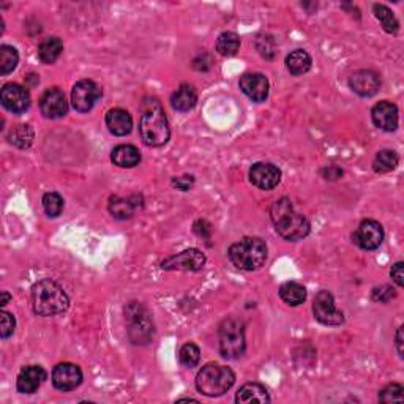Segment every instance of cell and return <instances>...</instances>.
<instances>
[{"label": "cell", "instance_id": "obj_31", "mask_svg": "<svg viewBox=\"0 0 404 404\" xmlns=\"http://www.w3.org/2000/svg\"><path fill=\"white\" fill-rule=\"evenodd\" d=\"M8 139L10 143L19 147V149H27L34 141V131L29 125H18L16 128L10 131Z\"/></svg>", "mask_w": 404, "mask_h": 404}, {"label": "cell", "instance_id": "obj_34", "mask_svg": "<svg viewBox=\"0 0 404 404\" xmlns=\"http://www.w3.org/2000/svg\"><path fill=\"white\" fill-rule=\"evenodd\" d=\"M178 360H180V364L183 366H187V368H193V366H196L199 364V360H201V350L194 343H187L182 346L180 353H178Z\"/></svg>", "mask_w": 404, "mask_h": 404}, {"label": "cell", "instance_id": "obj_27", "mask_svg": "<svg viewBox=\"0 0 404 404\" xmlns=\"http://www.w3.org/2000/svg\"><path fill=\"white\" fill-rule=\"evenodd\" d=\"M240 49V36L235 32H223L217 40V51L223 57H233Z\"/></svg>", "mask_w": 404, "mask_h": 404}, {"label": "cell", "instance_id": "obj_4", "mask_svg": "<svg viewBox=\"0 0 404 404\" xmlns=\"http://www.w3.org/2000/svg\"><path fill=\"white\" fill-rule=\"evenodd\" d=\"M229 259L240 270L261 269L267 259V245L259 237H245L229 248Z\"/></svg>", "mask_w": 404, "mask_h": 404}, {"label": "cell", "instance_id": "obj_40", "mask_svg": "<svg viewBox=\"0 0 404 404\" xmlns=\"http://www.w3.org/2000/svg\"><path fill=\"white\" fill-rule=\"evenodd\" d=\"M10 298H12V296H10L8 292H2V302H0V305L2 307L7 305V303L10 302Z\"/></svg>", "mask_w": 404, "mask_h": 404}, {"label": "cell", "instance_id": "obj_22", "mask_svg": "<svg viewBox=\"0 0 404 404\" xmlns=\"http://www.w3.org/2000/svg\"><path fill=\"white\" fill-rule=\"evenodd\" d=\"M237 403H270V395L264 385L258 382H248L235 395Z\"/></svg>", "mask_w": 404, "mask_h": 404}, {"label": "cell", "instance_id": "obj_6", "mask_svg": "<svg viewBox=\"0 0 404 404\" xmlns=\"http://www.w3.org/2000/svg\"><path fill=\"white\" fill-rule=\"evenodd\" d=\"M245 325L237 318H229L219 327V353L224 359H239L243 355Z\"/></svg>", "mask_w": 404, "mask_h": 404}, {"label": "cell", "instance_id": "obj_35", "mask_svg": "<svg viewBox=\"0 0 404 404\" xmlns=\"http://www.w3.org/2000/svg\"><path fill=\"white\" fill-rule=\"evenodd\" d=\"M403 392L404 388L400 384H390L379 393L381 403H393V401H403Z\"/></svg>", "mask_w": 404, "mask_h": 404}, {"label": "cell", "instance_id": "obj_10", "mask_svg": "<svg viewBox=\"0 0 404 404\" xmlns=\"http://www.w3.org/2000/svg\"><path fill=\"white\" fill-rule=\"evenodd\" d=\"M204 264H206V256H204L202 251H199L198 248H190L166 258L161 262V269L196 272L201 270Z\"/></svg>", "mask_w": 404, "mask_h": 404}, {"label": "cell", "instance_id": "obj_18", "mask_svg": "<svg viewBox=\"0 0 404 404\" xmlns=\"http://www.w3.org/2000/svg\"><path fill=\"white\" fill-rule=\"evenodd\" d=\"M372 122L384 131H395L398 127V108L390 102H379L371 111Z\"/></svg>", "mask_w": 404, "mask_h": 404}, {"label": "cell", "instance_id": "obj_30", "mask_svg": "<svg viewBox=\"0 0 404 404\" xmlns=\"http://www.w3.org/2000/svg\"><path fill=\"white\" fill-rule=\"evenodd\" d=\"M134 207V202H131V199H123L117 196L111 198V202H109V212L119 219H127L133 217Z\"/></svg>", "mask_w": 404, "mask_h": 404}, {"label": "cell", "instance_id": "obj_1", "mask_svg": "<svg viewBox=\"0 0 404 404\" xmlns=\"http://www.w3.org/2000/svg\"><path fill=\"white\" fill-rule=\"evenodd\" d=\"M270 217L272 222L275 223L276 233L289 242L305 239L309 234V229H311L305 215L294 211L291 201L286 198L274 202L270 209Z\"/></svg>", "mask_w": 404, "mask_h": 404}, {"label": "cell", "instance_id": "obj_7", "mask_svg": "<svg viewBox=\"0 0 404 404\" xmlns=\"http://www.w3.org/2000/svg\"><path fill=\"white\" fill-rule=\"evenodd\" d=\"M127 313V319L130 322V338L134 344H144L154 338V324H152L149 313L145 311L144 307L138 305V303H131V305L125 309Z\"/></svg>", "mask_w": 404, "mask_h": 404}, {"label": "cell", "instance_id": "obj_39", "mask_svg": "<svg viewBox=\"0 0 404 404\" xmlns=\"http://www.w3.org/2000/svg\"><path fill=\"white\" fill-rule=\"evenodd\" d=\"M396 349H398V354L403 357V327L398 329L396 332Z\"/></svg>", "mask_w": 404, "mask_h": 404}, {"label": "cell", "instance_id": "obj_17", "mask_svg": "<svg viewBox=\"0 0 404 404\" xmlns=\"http://www.w3.org/2000/svg\"><path fill=\"white\" fill-rule=\"evenodd\" d=\"M349 86L360 97H372L379 91L381 80L375 71L359 70L355 71L349 80Z\"/></svg>", "mask_w": 404, "mask_h": 404}, {"label": "cell", "instance_id": "obj_28", "mask_svg": "<svg viewBox=\"0 0 404 404\" xmlns=\"http://www.w3.org/2000/svg\"><path fill=\"white\" fill-rule=\"evenodd\" d=\"M375 16L381 21L382 27L387 34H396L398 29H400V23H398V19L395 18V14L392 13V10L385 7V5L382 3H376L375 7Z\"/></svg>", "mask_w": 404, "mask_h": 404}, {"label": "cell", "instance_id": "obj_37", "mask_svg": "<svg viewBox=\"0 0 404 404\" xmlns=\"http://www.w3.org/2000/svg\"><path fill=\"white\" fill-rule=\"evenodd\" d=\"M395 296H396L395 289H392V287H388V286H382L381 289H375V292H372V298H375V300H379V302H388L392 297H395Z\"/></svg>", "mask_w": 404, "mask_h": 404}, {"label": "cell", "instance_id": "obj_21", "mask_svg": "<svg viewBox=\"0 0 404 404\" xmlns=\"http://www.w3.org/2000/svg\"><path fill=\"white\" fill-rule=\"evenodd\" d=\"M198 103V93L196 88L190 84H182L180 87L177 88L174 92V95L171 98V104L172 108L176 109L178 112H187L191 111V109L196 106Z\"/></svg>", "mask_w": 404, "mask_h": 404}, {"label": "cell", "instance_id": "obj_19", "mask_svg": "<svg viewBox=\"0 0 404 404\" xmlns=\"http://www.w3.org/2000/svg\"><path fill=\"white\" fill-rule=\"evenodd\" d=\"M46 379V371L38 365H29L25 368L21 370L16 387L19 393H25V395H30V393H35L38 390L40 385L43 384Z\"/></svg>", "mask_w": 404, "mask_h": 404}, {"label": "cell", "instance_id": "obj_33", "mask_svg": "<svg viewBox=\"0 0 404 404\" xmlns=\"http://www.w3.org/2000/svg\"><path fill=\"white\" fill-rule=\"evenodd\" d=\"M41 202H43L45 212L48 213V217H52V218L59 217V215L62 213V209H64V198L56 191L46 193L43 199H41Z\"/></svg>", "mask_w": 404, "mask_h": 404}, {"label": "cell", "instance_id": "obj_24", "mask_svg": "<svg viewBox=\"0 0 404 404\" xmlns=\"http://www.w3.org/2000/svg\"><path fill=\"white\" fill-rule=\"evenodd\" d=\"M62 51H64V43H62L60 38L57 36H49L41 41L38 46V59L46 65L54 64V62L59 59Z\"/></svg>", "mask_w": 404, "mask_h": 404}, {"label": "cell", "instance_id": "obj_25", "mask_svg": "<svg viewBox=\"0 0 404 404\" xmlns=\"http://www.w3.org/2000/svg\"><path fill=\"white\" fill-rule=\"evenodd\" d=\"M286 67L294 76H302L311 68V57L307 51L297 49L286 57Z\"/></svg>", "mask_w": 404, "mask_h": 404}, {"label": "cell", "instance_id": "obj_11", "mask_svg": "<svg viewBox=\"0 0 404 404\" xmlns=\"http://www.w3.org/2000/svg\"><path fill=\"white\" fill-rule=\"evenodd\" d=\"M0 102L3 108L13 114H23L30 106V93L25 87L19 84H5L0 92Z\"/></svg>", "mask_w": 404, "mask_h": 404}, {"label": "cell", "instance_id": "obj_16", "mask_svg": "<svg viewBox=\"0 0 404 404\" xmlns=\"http://www.w3.org/2000/svg\"><path fill=\"white\" fill-rule=\"evenodd\" d=\"M240 88L253 102H265L269 97V80L262 73H246L240 78Z\"/></svg>", "mask_w": 404, "mask_h": 404}, {"label": "cell", "instance_id": "obj_8", "mask_svg": "<svg viewBox=\"0 0 404 404\" xmlns=\"http://www.w3.org/2000/svg\"><path fill=\"white\" fill-rule=\"evenodd\" d=\"M313 313L319 322L324 325H330V327H335V325H341L344 322V314L335 307L333 296L329 291L318 292L313 303Z\"/></svg>", "mask_w": 404, "mask_h": 404}, {"label": "cell", "instance_id": "obj_3", "mask_svg": "<svg viewBox=\"0 0 404 404\" xmlns=\"http://www.w3.org/2000/svg\"><path fill=\"white\" fill-rule=\"evenodd\" d=\"M32 305L38 316H56L70 307L67 292L54 280H41L32 287Z\"/></svg>", "mask_w": 404, "mask_h": 404}, {"label": "cell", "instance_id": "obj_9", "mask_svg": "<svg viewBox=\"0 0 404 404\" xmlns=\"http://www.w3.org/2000/svg\"><path fill=\"white\" fill-rule=\"evenodd\" d=\"M102 97V88L91 80L75 84L71 91V104L78 112H88Z\"/></svg>", "mask_w": 404, "mask_h": 404}, {"label": "cell", "instance_id": "obj_29", "mask_svg": "<svg viewBox=\"0 0 404 404\" xmlns=\"http://www.w3.org/2000/svg\"><path fill=\"white\" fill-rule=\"evenodd\" d=\"M19 54L13 46H0V75L7 76L18 67Z\"/></svg>", "mask_w": 404, "mask_h": 404}, {"label": "cell", "instance_id": "obj_13", "mask_svg": "<svg viewBox=\"0 0 404 404\" xmlns=\"http://www.w3.org/2000/svg\"><path fill=\"white\" fill-rule=\"evenodd\" d=\"M250 180L259 190H274L281 180V171L270 163H256L250 169Z\"/></svg>", "mask_w": 404, "mask_h": 404}, {"label": "cell", "instance_id": "obj_23", "mask_svg": "<svg viewBox=\"0 0 404 404\" xmlns=\"http://www.w3.org/2000/svg\"><path fill=\"white\" fill-rule=\"evenodd\" d=\"M111 160L114 165L119 167H134L136 165H139L141 154L134 145L122 144V145H117L112 150Z\"/></svg>", "mask_w": 404, "mask_h": 404}, {"label": "cell", "instance_id": "obj_26", "mask_svg": "<svg viewBox=\"0 0 404 404\" xmlns=\"http://www.w3.org/2000/svg\"><path fill=\"white\" fill-rule=\"evenodd\" d=\"M281 300L291 307H298L307 300V289L296 281H287L280 287Z\"/></svg>", "mask_w": 404, "mask_h": 404}, {"label": "cell", "instance_id": "obj_12", "mask_svg": "<svg viewBox=\"0 0 404 404\" xmlns=\"http://www.w3.org/2000/svg\"><path fill=\"white\" fill-rule=\"evenodd\" d=\"M353 240L361 250H376L382 243V240H384V229L375 219H365L357 228L353 235Z\"/></svg>", "mask_w": 404, "mask_h": 404}, {"label": "cell", "instance_id": "obj_38", "mask_svg": "<svg viewBox=\"0 0 404 404\" xmlns=\"http://www.w3.org/2000/svg\"><path fill=\"white\" fill-rule=\"evenodd\" d=\"M403 262H396L395 265L392 267V270H390V275H392V278H393V281L396 283L398 286H403L404 285V272H403Z\"/></svg>", "mask_w": 404, "mask_h": 404}, {"label": "cell", "instance_id": "obj_5", "mask_svg": "<svg viewBox=\"0 0 404 404\" xmlns=\"http://www.w3.org/2000/svg\"><path fill=\"white\" fill-rule=\"evenodd\" d=\"M235 382V375L229 366L207 364L196 376L198 390L206 396H222Z\"/></svg>", "mask_w": 404, "mask_h": 404}, {"label": "cell", "instance_id": "obj_36", "mask_svg": "<svg viewBox=\"0 0 404 404\" xmlns=\"http://www.w3.org/2000/svg\"><path fill=\"white\" fill-rule=\"evenodd\" d=\"M14 327H16V321H14V318L10 313L3 311L2 321H0V337L7 340L10 335H13Z\"/></svg>", "mask_w": 404, "mask_h": 404}, {"label": "cell", "instance_id": "obj_15", "mask_svg": "<svg viewBox=\"0 0 404 404\" xmlns=\"http://www.w3.org/2000/svg\"><path fill=\"white\" fill-rule=\"evenodd\" d=\"M82 382V371L75 364H59L52 370V384L62 392H70L80 387Z\"/></svg>", "mask_w": 404, "mask_h": 404}, {"label": "cell", "instance_id": "obj_2", "mask_svg": "<svg viewBox=\"0 0 404 404\" xmlns=\"http://www.w3.org/2000/svg\"><path fill=\"white\" fill-rule=\"evenodd\" d=\"M139 133L143 143L149 147H161L169 141L171 130L161 104L156 99L145 102L141 115Z\"/></svg>", "mask_w": 404, "mask_h": 404}, {"label": "cell", "instance_id": "obj_20", "mask_svg": "<svg viewBox=\"0 0 404 404\" xmlns=\"http://www.w3.org/2000/svg\"><path fill=\"white\" fill-rule=\"evenodd\" d=\"M108 130L115 136H127L133 128V119L128 111L115 108L106 114Z\"/></svg>", "mask_w": 404, "mask_h": 404}, {"label": "cell", "instance_id": "obj_14", "mask_svg": "<svg viewBox=\"0 0 404 404\" xmlns=\"http://www.w3.org/2000/svg\"><path fill=\"white\" fill-rule=\"evenodd\" d=\"M41 114L48 119H60L68 112V103L65 93L60 88H48L40 98Z\"/></svg>", "mask_w": 404, "mask_h": 404}, {"label": "cell", "instance_id": "obj_32", "mask_svg": "<svg viewBox=\"0 0 404 404\" xmlns=\"http://www.w3.org/2000/svg\"><path fill=\"white\" fill-rule=\"evenodd\" d=\"M376 172H388L393 171L398 165V155L393 150H381L376 155L375 163H372Z\"/></svg>", "mask_w": 404, "mask_h": 404}]
</instances>
